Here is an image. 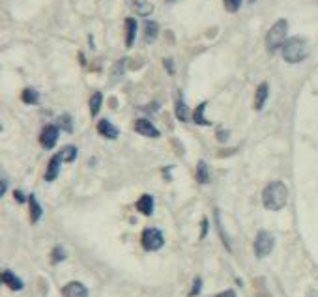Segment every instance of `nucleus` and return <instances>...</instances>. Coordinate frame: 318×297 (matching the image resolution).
<instances>
[{
	"label": "nucleus",
	"instance_id": "nucleus-6",
	"mask_svg": "<svg viewBox=\"0 0 318 297\" xmlns=\"http://www.w3.org/2000/svg\"><path fill=\"white\" fill-rule=\"evenodd\" d=\"M56 139H58V129L54 125H47L45 129L41 131V135H39V144L45 150H51V148H54Z\"/></svg>",
	"mask_w": 318,
	"mask_h": 297
},
{
	"label": "nucleus",
	"instance_id": "nucleus-19",
	"mask_svg": "<svg viewBox=\"0 0 318 297\" xmlns=\"http://www.w3.org/2000/svg\"><path fill=\"white\" fill-rule=\"evenodd\" d=\"M101 103H103V95L99 94V92H96V94L92 95V99H90V114L92 116H98Z\"/></svg>",
	"mask_w": 318,
	"mask_h": 297
},
{
	"label": "nucleus",
	"instance_id": "nucleus-28",
	"mask_svg": "<svg viewBox=\"0 0 318 297\" xmlns=\"http://www.w3.org/2000/svg\"><path fill=\"white\" fill-rule=\"evenodd\" d=\"M215 297H236V294H234L232 290H227V292H221V294H217Z\"/></svg>",
	"mask_w": 318,
	"mask_h": 297
},
{
	"label": "nucleus",
	"instance_id": "nucleus-30",
	"mask_svg": "<svg viewBox=\"0 0 318 297\" xmlns=\"http://www.w3.org/2000/svg\"><path fill=\"white\" fill-rule=\"evenodd\" d=\"M6 189H8V181H6V179H2V183H0V196L6 192Z\"/></svg>",
	"mask_w": 318,
	"mask_h": 297
},
{
	"label": "nucleus",
	"instance_id": "nucleus-21",
	"mask_svg": "<svg viewBox=\"0 0 318 297\" xmlns=\"http://www.w3.org/2000/svg\"><path fill=\"white\" fill-rule=\"evenodd\" d=\"M60 157H62V161L71 163V161H75V157H77V148H75V146H66V148H62Z\"/></svg>",
	"mask_w": 318,
	"mask_h": 297
},
{
	"label": "nucleus",
	"instance_id": "nucleus-25",
	"mask_svg": "<svg viewBox=\"0 0 318 297\" xmlns=\"http://www.w3.org/2000/svg\"><path fill=\"white\" fill-rule=\"evenodd\" d=\"M225 6H227V10L229 12H238L240 10V6H242V0H225Z\"/></svg>",
	"mask_w": 318,
	"mask_h": 297
},
{
	"label": "nucleus",
	"instance_id": "nucleus-17",
	"mask_svg": "<svg viewBox=\"0 0 318 297\" xmlns=\"http://www.w3.org/2000/svg\"><path fill=\"white\" fill-rule=\"evenodd\" d=\"M196 181L202 183V185H206V183L210 181L208 165H206V161H198V165H196Z\"/></svg>",
	"mask_w": 318,
	"mask_h": 297
},
{
	"label": "nucleus",
	"instance_id": "nucleus-4",
	"mask_svg": "<svg viewBox=\"0 0 318 297\" xmlns=\"http://www.w3.org/2000/svg\"><path fill=\"white\" fill-rule=\"evenodd\" d=\"M273 247H275V238L269 232H266V230L258 232L257 239H255V254H257V258H266L268 254H271Z\"/></svg>",
	"mask_w": 318,
	"mask_h": 297
},
{
	"label": "nucleus",
	"instance_id": "nucleus-27",
	"mask_svg": "<svg viewBox=\"0 0 318 297\" xmlns=\"http://www.w3.org/2000/svg\"><path fill=\"white\" fill-rule=\"evenodd\" d=\"M200 286H202V280H200V279H195V282H193V290H191V294H189V296H191V297L196 296V294L200 292Z\"/></svg>",
	"mask_w": 318,
	"mask_h": 297
},
{
	"label": "nucleus",
	"instance_id": "nucleus-20",
	"mask_svg": "<svg viewBox=\"0 0 318 297\" xmlns=\"http://www.w3.org/2000/svg\"><path fill=\"white\" fill-rule=\"evenodd\" d=\"M204 110H206V103H200V105L196 107L195 114H193L195 123H198V125H210V122L204 118Z\"/></svg>",
	"mask_w": 318,
	"mask_h": 297
},
{
	"label": "nucleus",
	"instance_id": "nucleus-5",
	"mask_svg": "<svg viewBox=\"0 0 318 297\" xmlns=\"http://www.w3.org/2000/svg\"><path fill=\"white\" fill-rule=\"evenodd\" d=\"M141 243L146 250H159L163 247L165 239H163V234L159 232L158 228H146L142 232V238H141Z\"/></svg>",
	"mask_w": 318,
	"mask_h": 297
},
{
	"label": "nucleus",
	"instance_id": "nucleus-14",
	"mask_svg": "<svg viewBox=\"0 0 318 297\" xmlns=\"http://www.w3.org/2000/svg\"><path fill=\"white\" fill-rule=\"evenodd\" d=\"M268 94H269L268 83H262L257 88V94H255V108H257V110H262L266 99H268Z\"/></svg>",
	"mask_w": 318,
	"mask_h": 297
},
{
	"label": "nucleus",
	"instance_id": "nucleus-16",
	"mask_svg": "<svg viewBox=\"0 0 318 297\" xmlns=\"http://www.w3.org/2000/svg\"><path fill=\"white\" fill-rule=\"evenodd\" d=\"M133 8H135V12H137V15H142V17H148L150 13L154 12V4H152V2H146V0H137Z\"/></svg>",
	"mask_w": 318,
	"mask_h": 297
},
{
	"label": "nucleus",
	"instance_id": "nucleus-13",
	"mask_svg": "<svg viewBox=\"0 0 318 297\" xmlns=\"http://www.w3.org/2000/svg\"><path fill=\"white\" fill-rule=\"evenodd\" d=\"M137 210L142 215H152L154 213V198L150 194H142L137 202Z\"/></svg>",
	"mask_w": 318,
	"mask_h": 297
},
{
	"label": "nucleus",
	"instance_id": "nucleus-3",
	"mask_svg": "<svg viewBox=\"0 0 318 297\" xmlns=\"http://www.w3.org/2000/svg\"><path fill=\"white\" fill-rule=\"evenodd\" d=\"M286 32H288V23L284 19H279L269 28L268 36H266V47L269 52H275L277 49H281L286 43Z\"/></svg>",
	"mask_w": 318,
	"mask_h": 297
},
{
	"label": "nucleus",
	"instance_id": "nucleus-2",
	"mask_svg": "<svg viewBox=\"0 0 318 297\" xmlns=\"http://www.w3.org/2000/svg\"><path fill=\"white\" fill-rule=\"evenodd\" d=\"M307 56H309V45H307L305 39H301V37H290L283 45V58L286 60L288 64L303 62Z\"/></svg>",
	"mask_w": 318,
	"mask_h": 297
},
{
	"label": "nucleus",
	"instance_id": "nucleus-15",
	"mask_svg": "<svg viewBox=\"0 0 318 297\" xmlns=\"http://www.w3.org/2000/svg\"><path fill=\"white\" fill-rule=\"evenodd\" d=\"M28 204H30V221L32 223H37L39 219H41V206H39V202H37V198L34 196V194H30L28 196Z\"/></svg>",
	"mask_w": 318,
	"mask_h": 297
},
{
	"label": "nucleus",
	"instance_id": "nucleus-7",
	"mask_svg": "<svg viewBox=\"0 0 318 297\" xmlns=\"http://www.w3.org/2000/svg\"><path fill=\"white\" fill-rule=\"evenodd\" d=\"M135 131L139 135H142V137H150V139H158L159 137L158 127L152 122H148V120H137L135 122Z\"/></svg>",
	"mask_w": 318,
	"mask_h": 297
},
{
	"label": "nucleus",
	"instance_id": "nucleus-11",
	"mask_svg": "<svg viewBox=\"0 0 318 297\" xmlns=\"http://www.w3.org/2000/svg\"><path fill=\"white\" fill-rule=\"evenodd\" d=\"M2 282L8 286L10 290H23V280L17 279L10 269H4L2 271Z\"/></svg>",
	"mask_w": 318,
	"mask_h": 297
},
{
	"label": "nucleus",
	"instance_id": "nucleus-9",
	"mask_svg": "<svg viewBox=\"0 0 318 297\" xmlns=\"http://www.w3.org/2000/svg\"><path fill=\"white\" fill-rule=\"evenodd\" d=\"M98 133L101 137H105V139H110V140H114L116 137H118V129L110 123L109 120H101L98 123Z\"/></svg>",
	"mask_w": 318,
	"mask_h": 297
},
{
	"label": "nucleus",
	"instance_id": "nucleus-10",
	"mask_svg": "<svg viewBox=\"0 0 318 297\" xmlns=\"http://www.w3.org/2000/svg\"><path fill=\"white\" fill-rule=\"evenodd\" d=\"M60 163H62L60 154H56L49 161V165H47V172H45V179H47V181H54V179H56L58 172H60Z\"/></svg>",
	"mask_w": 318,
	"mask_h": 297
},
{
	"label": "nucleus",
	"instance_id": "nucleus-12",
	"mask_svg": "<svg viewBox=\"0 0 318 297\" xmlns=\"http://www.w3.org/2000/svg\"><path fill=\"white\" fill-rule=\"evenodd\" d=\"M135 37H137V21L133 17H127L125 19V45L127 47H133Z\"/></svg>",
	"mask_w": 318,
	"mask_h": 297
},
{
	"label": "nucleus",
	"instance_id": "nucleus-1",
	"mask_svg": "<svg viewBox=\"0 0 318 297\" xmlns=\"http://www.w3.org/2000/svg\"><path fill=\"white\" fill-rule=\"evenodd\" d=\"M288 202V189L283 181H271L262 191V204L269 211H279Z\"/></svg>",
	"mask_w": 318,
	"mask_h": 297
},
{
	"label": "nucleus",
	"instance_id": "nucleus-23",
	"mask_svg": "<svg viewBox=\"0 0 318 297\" xmlns=\"http://www.w3.org/2000/svg\"><path fill=\"white\" fill-rule=\"evenodd\" d=\"M176 116H178V120H182V122L187 120V107H185L182 97H178V101H176Z\"/></svg>",
	"mask_w": 318,
	"mask_h": 297
},
{
	"label": "nucleus",
	"instance_id": "nucleus-32",
	"mask_svg": "<svg viewBox=\"0 0 318 297\" xmlns=\"http://www.w3.org/2000/svg\"><path fill=\"white\" fill-rule=\"evenodd\" d=\"M251 2H255V0H251Z\"/></svg>",
	"mask_w": 318,
	"mask_h": 297
},
{
	"label": "nucleus",
	"instance_id": "nucleus-18",
	"mask_svg": "<svg viewBox=\"0 0 318 297\" xmlns=\"http://www.w3.org/2000/svg\"><path fill=\"white\" fill-rule=\"evenodd\" d=\"M158 32H159L158 23H154V21H146V24H144V39H146V43L154 41V39L158 37Z\"/></svg>",
	"mask_w": 318,
	"mask_h": 297
},
{
	"label": "nucleus",
	"instance_id": "nucleus-31",
	"mask_svg": "<svg viewBox=\"0 0 318 297\" xmlns=\"http://www.w3.org/2000/svg\"><path fill=\"white\" fill-rule=\"evenodd\" d=\"M13 194H15V200H19V202H25V196H23V192H21V191H15Z\"/></svg>",
	"mask_w": 318,
	"mask_h": 297
},
{
	"label": "nucleus",
	"instance_id": "nucleus-22",
	"mask_svg": "<svg viewBox=\"0 0 318 297\" xmlns=\"http://www.w3.org/2000/svg\"><path fill=\"white\" fill-rule=\"evenodd\" d=\"M21 97H23V101H25L26 105H36L37 99H39L37 92H36V90H32V88H26Z\"/></svg>",
	"mask_w": 318,
	"mask_h": 297
},
{
	"label": "nucleus",
	"instance_id": "nucleus-8",
	"mask_svg": "<svg viewBox=\"0 0 318 297\" xmlns=\"http://www.w3.org/2000/svg\"><path fill=\"white\" fill-rule=\"evenodd\" d=\"M64 297H88V290L83 282H70L62 288Z\"/></svg>",
	"mask_w": 318,
	"mask_h": 297
},
{
	"label": "nucleus",
	"instance_id": "nucleus-33",
	"mask_svg": "<svg viewBox=\"0 0 318 297\" xmlns=\"http://www.w3.org/2000/svg\"><path fill=\"white\" fill-rule=\"evenodd\" d=\"M169 2H172V0H169Z\"/></svg>",
	"mask_w": 318,
	"mask_h": 297
},
{
	"label": "nucleus",
	"instance_id": "nucleus-24",
	"mask_svg": "<svg viewBox=\"0 0 318 297\" xmlns=\"http://www.w3.org/2000/svg\"><path fill=\"white\" fill-rule=\"evenodd\" d=\"M64 258H66L64 249H62V247H54V249H53V263H58V262L64 260Z\"/></svg>",
	"mask_w": 318,
	"mask_h": 297
},
{
	"label": "nucleus",
	"instance_id": "nucleus-26",
	"mask_svg": "<svg viewBox=\"0 0 318 297\" xmlns=\"http://www.w3.org/2000/svg\"><path fill=\"white\" fill-rule=\"evenodd\" d=\"M58 123H60V127H64L66 131H71V118L68 116V114H64V116H60V120H58Z\"/></svg>",
	"mask_w": 318,
	"mask_h": 297
},
{
	"label": "nucleus",
	"instance_id": "nucleus-29",
	"mask_svg": "<svg viewBox=\"0 0 318 297\" xmlns=\"http://www.w3.org/2000/svg\"><path fill=\"white\" fill-rule=\"evenodd\" d=\"M206 232H208V219H204V221H202V234H200V238H204V236H206Z\"/></svg>",
	"mask_w": 318,
	"mask_h": 297
}]
</instances>
